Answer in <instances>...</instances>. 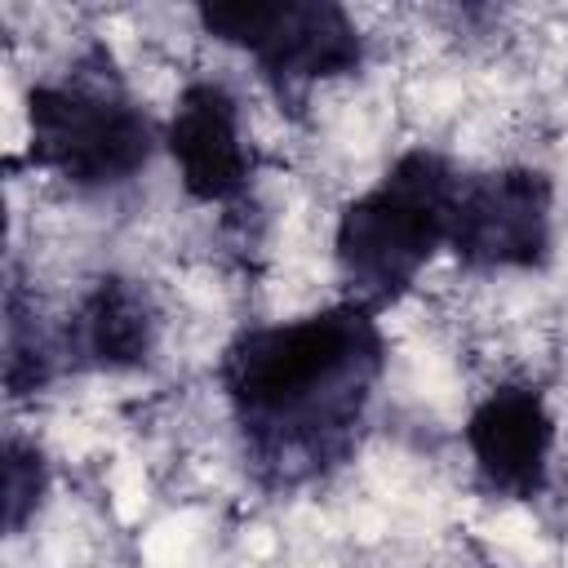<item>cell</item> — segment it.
<instances>
[{
    "label": "cell",
    "instance_id": "52a82bcc",
    "mask_svg": "<svg viewBox=\"0 0 568 568\" xmlns=\"http://www.w3.org/2000/svg\"><path fill=\"white\" fill-rule=\"evenodd\" d=\"M164 146L178 164L182 191L200 204H226L248 186L253 160L240 129V102L217 80H195L178 93Z\"/></svg>",
    "mask_w": 568,
    "mask_h": 568
},
{
    "label": "cell",
    "instance_id": "ba28073f",
    "mask_svg": "<svg viewBox=\"0 0 568 568\" xmlns=\"http://www.w3.org/2000/svg\"><path fill=\"white\" fill-rule=\"evenodd\" d=\"M155 333H160V315L151 293L124 275H102L75 302L62 328V355L75 368L124 373L151 359Z\"/></svg>",
    "mask_w": 568,
    "mask_h": 568
},
{
    "label": "cell",
    "instance_id": "30bf717a",
    "mask_svg": "<svg viewBox=\"0 0 568 568\" xmlns=\"http://www.w3.org/2000/svg\"><path fill=\"white\" fill-rule=\"evenodd\" d=\"M44 488H49V462L36 444L9 435L4 439V528L9 532H22L27 519L40 510L44 501Z\"/></svg>",
    "mask_w": 568,
    "mask_h": 568
},
{
    "label": "cell",
    "instance_id": "7a4b0ae2",
    "mask_svg": "<svg viewBox=\"0 0 568 568\" xmlns=\"http://www.w3.org/2000/svg\"><path fill=\"white\" fill-rule=\"evenodd\" d=\"M462 182L466 178L453 169V160L413 146L377 178V186L355 195L333 231V262L346 288L342 302L373 315L395 306L422 266L448 248Z\"/></svg>",
    "mask_w": 568,
    "mask_h": 568
},
{
    "label": "cell",
    "instance_id": "277c9868",
    "mask_svg": "<svg viewBox=\"0 0 568 568\" xmlns=\"http://www.w3.org/2000/svg\"><path fill=\"white\" fill-rule=\"evenodd\" d=\"M195 18L213 40L244 49L280 102H302L311 84L364 62V36L337 0H217Z\"/></svg>",
    "mask_w": 568,
    "mask_h": 568
},
{
    "label": "cell",
    "instance_id": "5b68a950",
    "mask_svg": "<svg viewBox=\"0 0 568 568\" xmlns=\"http://www.w3.org/2000/svg\"><path fill=\"white\" fill-rule=\"evenodd\" d=\"M555 186L541 169L506 164L462 182L448 248L470 271H532L550 257Z\"/></svg>",
    "mask_w": 568,
    "mask_h": 568
},
{
    "label": "cell",
    "instance_id": "6da1fadb",
    "mask_svg": "<svg viewBox=\"0 0 568 568\" xmlns=\"http://www.w3.org/2000/svg\"><path fill=\"white\" fill-rule=\"evenodd\" d=\"M382 373L386 337L355 302L235 333L217 386L257 484L302 488L337 470L359 444Z\"/></svg>",
    "mask_w": 568,
    "mask_h": 568
},
{
    "label": "cell",
    "instance_id": "3957f363",
    "mask_svg": "<svg viewBox=\"0 0 568 568\" xmlns=\"http://www.w3.org/2000/svg\"><path fill=\"white\" fill-rule=\"evenodd\" d=\"M155 124L111 71L106 53L67 80L31 84L27 93V160L80 191L120 186L146 169Z\"/></svg>",
    "mask_w": 568,
    "mask_h": 568
},
{
    "label": "cell",
    "instance_id": "8992f818",
    "mask_svg": "<svg viewBox=\"0 0 568 568\" xmlns=\"http://www.w3.org/2000/svg\"><path fill=\"white\" fill-rule=\"evenodd\" d=\"M462 439L470 448L484 488H493L497 497L532 501L546 488L550 453H555V417L537 386L506 382L488 390L470 408Z\"/></svg>",
    "mask_w": 568,
    "mask_h": 568
},
{
    "label": "cell",
    "instance_id": "9c48e42d",
    "mask_svg": "<svg viewBox=\"0 0 568 568\" xmlns=\"http://www.w3.org/2000/svg\"><path fill=\"white\" fill-rule=\"evenodd\" d=\"M62 359V337H49L36 320V311L22 302L18 288H9L4 302V386L9 395H31L44 390L58 373Z\"/></svg>",
    "mask_w": 568,
    "mask_h": 568
}]
</instances>
